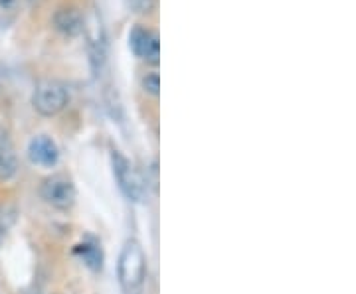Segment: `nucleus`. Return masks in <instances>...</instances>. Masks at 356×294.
<instances>
[{
    "mask_svg": "<svg viewBox=\"0 0 356 294\" xmlns=\"http://www.w3.org/2000/svg\"><path fill=\"white\" fill-rule=\"evenodd\" d=\"M119 284L125 294H141L147 277V259L142 253L141 243L137 239H129L119 255L117 265Z\"/></svg>",
    "mask_w": 356,
    "mask_h": 294,
    "instance_id": "nucleus-1",
    "label": "nucleus"
},
{
    "mask_svg": "<svg viewBox=\"0 0 356 294\" xmlns=\"http://www.w3.org/2000/svg\"><path fill=\"white\" fill-rule=\"evenodd\" d=\"M68 101H70V95H68L66 87L52 79H44L36 85V91L32 97L34 109L44 117H52V115L64 111Z\"/></svg>",
    "mask_w": 356,
    "mask_h": 294,
    "instance_id": "nucleus-2",
    "label": "nucleus"
},
{
    "mask_svg": "<svg viewBox=\"0 0 356 294\" xmlns=\"http://www.w3.org/2000/svg\"><path fill=\"white\" fill-rule=\"evenodd\" d=\"M42 197L56 210H70L75 202V186L68 176L64 174H54L48 180H44Z\"/></svg>",
    "mask_w": 356,
    "mask_h": 294,
    "instance_id": "nucleus-3",
    "label": "nucleus"
},
{
    "mask_svg": "<svg viewBox=\"0 0 356 294\" xmlns=\"http://www.w3.org/2000/svg\"><path fill=\"white\" fill-rule=\"evenodd\" d=\"M111 162H113V174L117 178V184L121 188V192L133 199V202H141L142 199V180L141 176L137 174V170L131 166L125 156L121 155L119 150L111 153Z\"/></svg>",
    "mask_w": 356,
    "mask_h": 294,
    "instance_id": "nucleus-4",
    "label": "nucleus"
},
{
    "mask_svg": "<svg viewBox=\"0 0 356 294\" xmlns=\"http://www.w3.org/2000/svg\"><path fill=\"white\" fill-rule=\"evenodd\" d=\"M129 43H131V50L141 59L149 61V63H158L160 42H158V36L153 30L135 28L129 36Z\"/></svg>",
    "mask_w": 356,
    "mask_h": 294,
    "instance_id": "nucleus-5",
    "label": "nucleus"
},
{
    "mask_svg": "<svg viewBox=\"0 0 356 294\" xmlns=\"http://www.w3.org/2000/svg\"><path fill=\"white\" fill-rule=\"evenodd\" d=\"M28 158L44 168H52L56 166L57 160H59V150H57L56 142L50 139V137H34L30 140L28 144Z\"/></svg>",
    "mask_w": 356,
    "mask_h": 294,
    "instance_id": "nucleus-6",
    "label": "nucleus"
},
{
    "mask_svg": "<svg viewBox=\"0 0 356 294\" xmlns=\"http://www.w3.org/2000/svg\"><path fill=\"white\" fill-rule=\"evenodd\" d=\"M54 24H56V28L62 34H66V36H77L84 30L86 18L82 16L79 10H75V8H59L56 14H54Z\"/></svg>",
    "mask_w": 356,
    "mask_h": 294,
    "instance_id": "nucleus-7",
    "label": "nucleus"
},
{
    "mask_svg": "<svg viewBox=\"0 0 356 294\" xmlns=\"http://www.w3.org/2000/svg\"><path fill=\"white\" fill-rule=\"evenodd\" d=\"M18 162L12 146V140L0 128V180H10L16 174Z\"/></svg>",
    "mask_w": 356,
    "mask_h": 294,
    "instance_id": "nucleus-8",
    "label": "nucleus"
},
{
    "mask_svg": "<svg viewBox=\"0 0 356 294\" xmlns=\"http://www.w3.org/2000/svg\"><path fill=\"white\" fill-rule=\"evenodd\" d=\"M79 247H84L79 251L87 261V265L91 268H101V251L97 249V245H79Z\"/></svg>",
    "mask_w": 356,
    "mask_h": 294,
    "instance_id": "nucleus-9",
    "label": "nucleus"
},
{
    "mask_svg": "<svg viewBox=\"0 0 356 294\" xmlns=\"http://www.w3.org/2000/svg\"><path fill=\"white\" fill-rule=\"evenodd\" d=\"M142 89L151 95H158L160 91V77H158L157 71H151L142 77Z\"/></svg>",
    "mask_w": 356,
    "mask_h": 294,
    "instance_id": "nucleus-10",
    "label": "nucleus"
},
{
    "mask_svg": "<svg viewBox=\"0 0 356 294\" xmlns=\"http://www.w3.org/2000/svg\"><path fill=\"white\" fill-rule=\"evenodd\" d=\"M127 6L135 14H149L155 8V0H127Z\"/></svg>",
    "mask_w": 356,
    "mask_h": 294,
    "instance_id": "nucleus-11",
    "label": "nucleus"
},
{
    "mask_svg": "<svg viewBox=\"0 0 356 294\" xmlns=\"http://www.w3.org/2000/svg\"><path fill=\"white\" fill-rule=\"evenodd\" d=\"M18 6V0H0V10L2 12H12Z\"/></svg>",
    "mask_w": 356,
    "mask_h": 294,
    "instance_id": "nucleus-12",
    "label": "nucleus"
},
{
    "mask_svg": "<svg viewBox=\"0 0 356 294\" xmlns=\"http://www.w3.org/2000/svg\"><path fill=\"white\" fill-rule=\"evenodd\" d=\"M6 229H8V217H6V213H0V243L6 235Z\"/></svg>",
    "mask_w": 356,
    "mask_h": 294,
    "instance_id": "nucleus-13",
    "label": "nucleus"
}]
</instances>
